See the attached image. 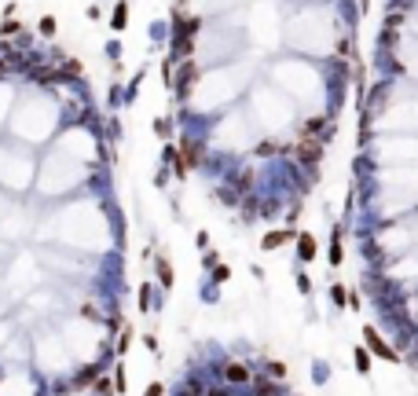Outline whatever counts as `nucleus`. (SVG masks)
I'll return each instance as SVG.
<instances>
[{"mask_svg": "<svg viewBox=\"0 0 418 396\" xmlns=\"http://www.w3.org/2000/svg\"><path fill=\"white\" fill-rule=\"evenodd\" d=\"M363 338H367V345L374 348V352H378L382 359H389V363L396 359V352H393V348H389V345H385V341L378 338V330H374V327H367V330H363Z\"/></svg>", "mask_w": 418, "mask_h": 396, "instance_id": "f257e3e1", "label": "nucleus"}, {"mask_svg": "<svg viewBox=\"0 0 418 396\" xmlns=\"http://www.w3.org/2000/svg\"><path fill=\"white\" fill-rule=\"evenodd\" d=\"M301 162H305V165H316V162H319V143L305 139V143H301Z\"/></svg>", "mask_w": 418, "mask_h": 396, "instance_id": "f03ea898", "label": "nucleus"}, {"mask_svg": "<svg viewBox=\"0 0 418 396\" xmlns=\"http://www.w3.org/2000/svg\"><path fill=\"white\" fill-rule=\"evenodd\" d=\"M224 374H227V382H250V371H246L242 363H231V367H224Z\"/></svg>", "mask_w": 418, "mask_h": 396, "instance_id": "7ed1b4c3", "label": "nucleus"}, {"mask_svg": "<svg viewBox=\"0 0 418 396\" xmlns=\"http://www.w3.org/2000/svg\"><path fill=\"white\" fill-rule=\"evenodd\" d=\"M286 239H290L286 231H272V235H264V242H260V246H264V249H279V246H283Z\"/></svg>", "mask_w": 418, "mask_h": 396, "instance_id": "20e7f679", "label": "nucleus"}, {"mask_svg": "<svg viewBox=\"0 0 418 396\" xmlns=\"http://www.w3.org/2000/svg\"><path fill=\"white\" fill-rule=\"evenodd\" d=\"M297 242H301V246H297V249H301V257H305V261H312V257H316V242H312V235H301Z\"/></svg>", "mask_w": 418, "mask_h": 396, "instance_id": "39448f33", "label": "nucleus"}, {"mask_svg": "<svg viewBox=\"0 0 418 396\" xmlns=\"http://www.w3.org/2000/svg\"><path fill=\"white\" fill-rule=\"evenodd\" d=\"M158 279H162V286H173V268H169V261H158Z\"/></svg>", "mask_w": 418, "mask_h": 396, "instance_id": "423d86ee", "label": "nucleus"}, {"mask_svg": "<svg viewBox=\"0 0 418 396\" xmlns=\"http://www.w3.org/2000/svg\"><path fill=\"white\" fill-rule=\"evenodd\" d=\"M356 367H360V371H370V356H367V348H356Z\"/></svg>", "mask_w": 418, "mask_h": 396, "instance_id": "0eeeda50", "label": "nucleus"}, {"mask_svg": "<svg viewBox=\"0 0 418 396\" xmlns=\"http://www.w3.org/2000/svg\"><path fill=\"white\" fill-rule=\"evenodd\" d=\"M323 125H327L323 118H312V121H305V136H316V132L323 129Z\"/></svg>", "mask_w": 418, "mask_h": 396, "instance_id": "6e6552de", "label": "nucleus"}, {"mask_svg": "<svg viewBox=\"0 0 418 396\" xmlns=\"http://www.w3.org/2000/svg\"><path fill=\"white\" fill-rule=\"evenodd\" d=\"M41 33H55V19H52V15H44V19H41Z\"/></svg>", "mask_w": 418, "mask_h": 396, "instance_id": "1a4fd4ad", "label": "nucleus"}, {"mask_svg": "<svg viewBox=\"0 0 418 396\" xmlns=\"http://www.w3.org/2000/svg\"><path fill=\"white\" fill-rule=\"evenodd\" d=\"M154 132H158V136H169V132H173V125H169L165 118H158V121H154Z\"/></svg>", "mask_w": 418, "mask_h": 396, "instance_id": "9d476101", "label": "nucleus"}, {"mask_svg": "<svg viewBox=\"0 0 418 396\" xmlns=\"http://www.w3.org/2000/svg\"><path fill=\"white\" fill-rule=\"evenodd\" d=\"M147 396H162V385H150V389H147Z\"/></svg>", "mask_w": 418, "mask_h": 396, "instance_id": "9b49d317", "label": "nucleus"}]
</instances>
